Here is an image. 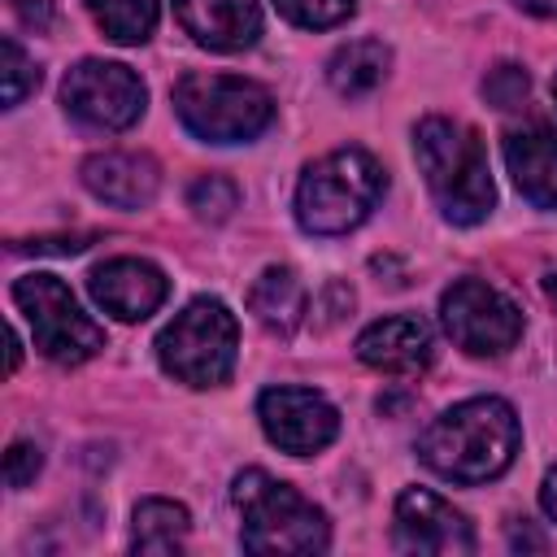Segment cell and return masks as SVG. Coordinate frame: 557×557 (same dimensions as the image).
<instances>
[{
    "instance_id": "obj_1",
    "label": "cell",
    "mask_w": 557,
    "mask_h": 557,
    "mask_svg": "<svg viewBox=\"0 0 557 557\" xmlns=\"http://www.w3.org/2000/svg\"><path fill=\"white\" fill-rule=\"evenodd\" d=\"M518 413L500 396H470L444 409L418 440V457L426 470L453 483H487L500 479L518 457Z\"/></svg>"
},
{
    "instance_id": "obj_7",
    "label": "cell",
    "mask_w": 557,
    "mask_h": 557,
    "mask_svg": "<svg viewBox=\"0 0 557 557\" xmlns=\"http://www.w3.org/2000/svg\"><path fill=\"white\" fill-rule=\"evenodd\" d=\"M13 305L26 313L35 348L57 366H83L104 348V326L83 313L57 274H26L13 283Z\"/></svg>"
},
{
    "instance_id": "obj_15",
    "label": "cell",
    "mask_w": 557,
    "mask_h": 557,
    "mask_svg": "<svg viewBox=\"0 0 557 557\" xmlns=\"http://www.w3.org/2000/svg\"><path fill=\"white\" fill-rule=\"evenodd\" d=\"M505 165L513 187L535 209H557V131L548 122H522L505 131Z\"/></svg>"
},
{
    "instance_id": "obj_9",
    "label": "cell",
    "mask_w": 557,
    "mask_h": 557,
    "mask_svg": "<svg viewBox=\"0 0 557 557\" xmlns=\"http://www.w3.org/2000/svg\"><path fill=\"white\" fill-rule=\"evenodd\" d=\"M61 104L74 122H83L91 131H126L144 117L148 91L131 65L87 57V61L70 65V74L61 83Z\"/></svg>"
},
{
    "instance_id": "obj_3",
    "label": "cell",
    "mask_w": 557,
    "mask_h": 557,
    "mask_svg": "<svg viewBox=\"0 0 557 557\" xmlns=\"http://www.w3.org/2000/svg\"><path fill=\"white\" fill-rule=\"evenodd\" d=\"M231 500L239 509V544L248 553H322L331 544L326 513L305 500L292 483L265 470H239L231 483Z\"/></svg>"
},
{
    "instance_id": "obj_25",
    "label": "cell",
    "mask_w": 557,
    "mask_h": 557,
    "mask_svg": "<svg viewBox=\"0 0 557 557\" xmlns=\"http://www.w3.org/2000/svg\"><path fill=\"white\" fill-rule=\"evenodd\" d=\"M39 466H44L39 444L17 440V444H9V453H4V483H9V487H26V483H35Z\"/></svg>"
},
{
    "instance_id": "obj_26",
    "label": "cell",
    "mask_w": 557,
    "mask_h": 557,
    "mask_svg": "<svg viewBox=\"0 0 557 557\" xmlns=\"http://www.w3.org/2000/svg\"><path fill=\"white\" fill-rule=\"evenodd\" d=\"M540 505H544V513L557 522V466H548V474H544V483H540Z\"/></svg>"
},
{
    "instance_id": "obj_16",
    "label": "cell",
    "mask_w": 557,
    "mask_h": 557,
    "mask_svg": "<svg viewBox=\"0 0 557 557\" xmlns=\"http://www.w3.org/2000/svg\"><path fill=\"white\" fill-rule=\"evenodd\" d=\"M83 187L113 209H148L161 187V170L144 152H96L83 161Z\"/></svg>"
},
{
    "instance_id": "obj_12",
    "label": "cell",
    "mask_w": 557,
    "mask_h": 557,
    "mask_svg": "<svg viewBox=\"0 0 557 557\" xmlns=\"http://www.w3.org/2000/svg\"><path fill=\"white\" fill-rule=\"evenodd\" d=\"M87 292L117 322H144L148 313H157L165 305L170 278L161 265H152L144 257H113L87 274Z\"/></svg>"
},
{
    "instance_id": "obj_18",
    "label": "cell",
    "mask_w": 557,
    "mask_h": 557,
    "mask_svg": "<svg viewBox=\"0 0 557 557\" xmlns=\"http://www.w3.org/2000/svg\"><path fill=\"white\" fill-rule=\"evenodd\" d=\"M392 52L383 39H352L344 48H335V57L326 61V78L339 96H370L383 78H387Z\"/></svg>"
},
{
    "instance_id": "obj_10",
    "label": "cell",
    "mask_w": 557,
    "mask_h": 557,
    "mask_svg": "<svg viewBox=\"0 0 557 557\" xmlns=\"http://www.w3.org/2000/svg\"><path fill=\"white\" fill-rule=\"evenodd\" d=\"M257 418L265 440L292 457H309L339 435L335 405L313 387H265L257 396Z\"/></svg>"
},
{
    "instance_id": "obj_31",
    "label": "cell",
    "mask_w": 557,
    "mask_h": 557,
    "mask_svg": "<svg viewBox=\"0 0 557 557\" xmlns=\"http://www.w3.org/2000/svg\"><path fill=\"white\" fill-rule=\"evenodd\" d=\"M548 296L557 300V274H548Z\"/></svg>"
},
{
    "instance_id": "obj_30",
    "label": "cell",
    "mask_w": 557,
    "mask_h": 557,
    "mask_svg": "<svg viewBox=\"0 0 557 557\" xmlns=\"http://www.w3.org/2000/svg\"><path fill=\"white\" fill-rule=\"evenodd\" d=\"M22 361V344H17V331H9V370H17Z\"/></svg>"
},
{
    "instance_id": "obj_13",
    "label": "cell",
    "mask_w": 557,
    "mask_h": 557,
    "mask_svg": "<svg viewBox=\"0 0 557 557\" xmlns=\"http://www.w3.org/2000/svg\"><path fill=\"white\" fill-rule=\"evenodd\" d=\"M357 357L379 374L413 379L435 361V331L418 313H392L357 335Z\"/></svg>"
},
{
    "instance_id": "obj_6",
    "label": "cell",
    "mask_w": 557,
    "mask_h": 557,
    "mask_svg": "<svg viewBox=\"0 0 557 557\" xmlns=\"http://www.w3.org/2000/svg\"><path fill=\"white\" fill-rule=\"evenodd\" d=\"M235 352H239L235 313L222 300H213V296L191 300L157 335L161 370L174 374L187 387H218V383H226L231 370H235Z\"/></svg>"
},
{
    "instance_id": "obj_5",
    "label": "cell",
    "mask_w": 557,
    "mask_h": 557,
    "mask_svg": "<svg viewBox=\"0 0 557 557\" xmlns=\"http://www.w3.org/2000/svg\"><path fill=\"white\" fill-rule=\"evenodd\" d=\"M178 122L205 144H244L274 122V96L239 74H183L174 83Z\"/></svg>"
},
{
    "instance_id": "obj_29",
    "label": "cell",
    "mask_w": 557,
    "mask_h": 557,
    "mask_svg": "<svg viewBox=\"0 0 557 557\" xmlns=\"http://www.w3.org/2000/svg\"><path fill=\"white\" fill-rule=\"evenodd\" d=\"M513 4L535 13V17H557V0H513Z\"/></svg>"
},
{
    "instance_id": "obj_28",
    "label": "cell",
    "mask_w": 557,
    "mask_h": 557,
    "mask_svg": "<svg viewBox=\"0 0 557 557\" xmlns=\"http://www.w3.org/2000/svg\"><path fill=\"white\" fill-rule=\"evenodd\" d=\"M22 17L35 22V26H48V17H52V13H48V0H35V4L22 0Z\"/></svg>"
},
{
    "instance_id": "obj_2",
    "label": "cell",
    "mask_w": 557,
    "mask_h": 557,
    "mask_svg": "<svg viewBox=\"0 0 557 557\" xmlns=\"http://www.w3.org/2000/svg\"><path fill=\"white\" fill-rule=\"evenodd\" d=\"M413 157H418L431 200L453 226H474L492 213L496 183L487 170V148L466 122L422 117L413 126Z\"/></svg>"
},
{
    "instance_id": "obj_20",
    "label": "cell",
    "mask_w": 557,
    "mask_h": 557,
    "mask_svg": "<svg viewBox=\"0 0 557 557\" xmlns=\"http://www.w3.org/2000/svg\"><path fill=\"white\" fill-rule=\"evenodd\" d=\"M87 9L113 44H144L161 17L157 0H87Z\"/></svg>"
},
{
    "instance_id": "obj_8",
    "label": "cell",
    "mask_w": 557,
    "mask_h": 557,
    "mask_svg": "<svg viewBox=\"0 0 557 557\" xmlns=\"http://www.w3.org/2000/svg\"><path fill=\"white\" fill-rule=\"evenodd\" d=\"M448 339L470 357H500L522 339V309L483 278H457L440 296Z\"/></svg>"
},
{
    "instance_id": "obj_14",
    "label": "cell",
    "mask_w": 557,
    "mask_h": 557,
    "mask_svg": "<svg viewBox=\"0 0 557 557\" xmlns=\"http://www.w3.org/2000/svg\"><path fill=\"white\" fill-rule=\"evenodd\" d=\"M174 17L209 52H244L261 35L257 0H174Z\"/></svg>"
},
{
    "instance_id": "obj_23",
    "label": "cell",
    "mask_w": 557,
    "mask_h": 557,
    "mask_svg": "<svg viewBox=\"0 0 557 557\" xmlns=\"http://www.w3.org/2000/svg\"><path fill=\"white\" fill-rule=\"evenodd\" d=\"M274 9L292 22V26H305V30H331L339 22L352 17L357 0H274Z\"/></svg>"
},
{
    "instance_id": "obj_4",
    "label": "cell",
    "mask_w": 557,
    "mask_h": 557,
    "mask_svg": "<svg viewBox=\"0 0 557 557\" xmlns=\"http://www.w3.org/2000/svg\"><path fill=\"white\" fill-rule=\"evenodd\" d=\"M383 187L387 174L366 148H335L305 165L296 183V222L309 235H348L370 218Z\"/></svg>"
},
{
    "instance_id": "obj_22",
    "label": "cell",
    "mask_w": 557,
    "mask_h": 557,
    "mask_svg": "<svg viewBox=\"0 0 557 557\" xmlns=\"http://www.w3.org/2000/svg\"><path fill=\"white\" fill-rule=\"evenodd\" d=\"M0 78H4V109L22 104L39 87V65L22 52V44L13 35L0 39Z\"/></svg>"
},
{
    "instance_id": "obj_19",
    "label": "cell",
    "mask_w": 557,
    "mask_h": 557,
    "mask_svg": "<svg viewBox=\"0 0 557 557\" xmlns=\"http://www.w3.org/2000/svg\"><path fill=\"white\" fill-rule=\"evenodd\" d=\"M191 531V518L178 500H165V496H148L135 505V518H131V548L135 553H178L183 540Z\"/></svg>"
},
{
    "instance_id": "obj_11",
    "label": "cell",
    "mask_w": 557,
    "mask_h": 557,
    "mask_svg": "<svg viewBox=\"0 0 557 557\" xmlns=\"http://www.w3.org/2000/svg\"><path fill=\"white\" fill-rule=\"evenodd\" d=\"M392 540L400 553L426 557H461L474 553V531L461 509H453L431 487H405L392 509Z\"/></svg>"
},
{
    "instance_id": "obj_32",
    "label": "cell",
    "mask_w": 557,
    "mask_h": 557,
    "mask_svg": "<svg viewBox=\"0 0 557 557\" xmlns=\"http://www.w3.org/2000/svg\"><path fill=\"white\" fill-rule=\"evenodd\" d=\"M553 100H557V78H553Z\"/></svg>"
},
{
    "instance_id": "obj_21",
    "label": "cell",
    "mask_w": 557,
    "mask_h": 557,
    "mask_svg": "<svg viewBox=\"0 0 557 557\" xmlns=\"http://www.w3.org/2000/svg\"><path fill=\"white\" fill-rule=\"evenodd\" d=\"M235 205H239V187L226 174H200L187 187V209L200 222H226L235 213Z\"/></svg>"
},
{
    "instance_id": "obj_24",
    "label": "cell",
    "mask_w": 557,
    "mask_h": 557,
    "mask_svg": "<svg viewBox=\"0 0 557 557\" xmlns=\"http://www.w3.org/2000/svg\"><path fill=\"white\" fill-rule=\"evenodd\" d=\"M527 91H531V78H527V70L513 65V61L492 65L487 78H483V96H487L492 109H518V104L527 100Z\"/></svg>"
},
{
    "instance_id": "obj_27",
    "label": "cell",
    "mask_w": 557,
    "mask_h": 557,
    "mask_svg": "<svg viewBox=\"0 0 557 557\" xmlns=\"http://www.w3.org/2000/svg\"><path fill=\"white\" fill-rule=\"evenodd\" d=\"M509 544H513V548H535V553H544V535H535L531 527H509Z\"/></svg>"
},
{
    "instance_id": "obj_17",
    "label": "cell",
    "mask_w": 557,
    "mask_h": 557,
    "mask_svg": "<svg viewBox=\"0 0 557 557\" xmlns=\"http://www.w3.org/2000/svg\"><path fill=\"white\" fill-rule=\"evenodd\" d=\"M248 309L257 313V322L265 331H296V322L305 318V287L296 278V270L287 265H270L261 270V278L248 287Z\"/></svg>"
}]
</instances>
